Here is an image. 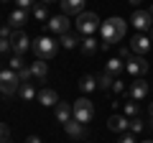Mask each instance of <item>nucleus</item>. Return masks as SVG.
<instances>
[{
	"label": "nucleus",
	"instance_id": "obj_1",
	"mask_svg": "<svg viewBox=\"0 0 153 143\" xmlns=\"http://www.w3.org/2000/svg\"><path fill=\"white\" fill-rule=\"evenodd\" d=\"M100 31H102V46L107 49V46L117 44V41H123V36H125L128 26L123 18H107V21H102V26H100Z\"/></svg>",
	"mask_w": 153,
	"mask_h": 143
},
{
	"label": "nucleus",
	"instance_id": "obj_2",
	"mask_svg": "<svg viewBox=\"0 0 153 143\" xmlns=\"http://www.w3.org/2000/svg\"><path fill=\"white\" fill-rule=\"evenodd\" d=\"M74 26H76V31L82 33V36H92L94 31H100L102 21H100L97 13H89V10H87V13H79V16H76Z\"/></svg>",
	"mask_w": 153,
	"mask_h": 143
},
{
	"label": "nucleus",
	"instance_id": "obj_3",
	"mask_svg": "<svg viewBox=\"0 0 153 143\" xmlns=\"http://www.w3.org/2000/svg\"><path fill=\"white\" fill-rule=\"evenodd\" d=\"M56 49H59V44H56L51 36H41V39L33 41V51H36V59H51V56L56 54Z\"/></svg>",
	"mask_w": 153,
	"mask_h": 143
},
{
	"label": "nucleus",
	"instance_id": "obj_4",
	"mask_svg": "<svg viewBox=\"0 0 153 143\" xmlns=\"http://www.w3.org/2000/svg\"><path fill=\"white\" fill-rule=\"evenodd\" d=\"M71 110H74V120L84 123V125H87V123H89V120L94 118V105L89 102L87 97H79V100H74V105H71Z\"/></svg>",
	"mask_w": 153,
	"mask_h": 143
},
{
	"label": "nucleus",
	"instance_id": "obj_5",
	"mask_svg": "<svg viewBox=\"0 0 153 143\" xmlns=\"http://www.w3.org/2000/svg\"><path fill=\"white\" fill-rule=\"evenodd\" d=\"M21 89V79L13 69H3L0 72V92L3 95H16Z\"/></svg>",
	"mask_w": 153,
	"mask_h": 143
},
{
	"label": "nucleus",
	"instance_id": "obj_6",
	"mask_svg": "<svg viewBox=\"0 0 153 143\" xmlns=\"http://www.w3.org/2000/svg\"><path fill=\"white\" fill-rule=\"evenodd\" d=\"M125 69H128V74H133L135 79H140L143 74L148 72V61L143 59V56H138V54H133L130 59H128V64H125Z\"/></svg>",
	"mask_w": 153,
	"mask_h": 143
},
{
	"label": "nucleus",
	"instance_id": "obj_7",
	"mask_svg": "<svg viewBox=\"0 0 153 143\" xmlns=\"http://www.w3.org/2000/svg\"><path fill=\"white\" fill-rule=\"evenodd\" d=\"M130 23H133V28H135L138 33H143V31H148V28L153 26V18H151L148 10H135L130 16Z\"/></svg>",
	"mask_w": 153,
	"mask_h": 143
},
{
	"label": "nucleus",
	"instance_id": "obj_8",
	"mask_svg": "<svg viewBox=\"0 0 153 143\" xmlns=\"http://www.w3.org/2000/svg\"><path fill=\"white\" fill-rule=\"evenodd\" d=\"M10 41H13V54H21V56L33 46V44H31V39L26 36V31H13Z\"/></svg>",
	"mask_w": 153,
	"mask_h": 143
},
{
	"label": "nucleus",
	"instance_id": "obj_9",
	"mask_svg": "<svg viewBox=\"0 0 153 143\" xmlns=\"http://www.w3.org/2000/svg\"><path fill=\"white\" fill-rule=\"evenodd\" d=\"M151 44H153V41L148 39L146 33H135V36L130 39V51H133V54H138V56H143V54H148Z\"/></svg>",
	"mask_w": 153,
	"mask_h": 143
},
{
	"label": "nucleus",
	"instance_id": "obj_10",
	"mask_svg": "<svg viewBox=\"0 0 153 143\" xmlns=\"http://www.w3.org/2000/svg\"><path fill=\"white\" fill-rule=\"evenodd\" d=\"M46 26H49L51 33H61V36H64V33H69V21H66L64 13H61V16H51Z\"/></svg>",
	"mask_w": 153,
	"mask_h": 143
},
{
	"label": "nucleus",
	"instance_id": "obj_11",
	"mask_svg": "<svg viewBox=\"0 0 153 143\" xmlns=\"http://www.w3.org/2000/svg\"><path fill=\"white\" fill-rule=\"evenodd\" d=\"M64 130H66V136L76 138V141H82V138H87V128H84V123L74 120V118H71L69 123H64Z\"/></svg>",
	"mask_w": 153,
	"mask_h": 143
},
{
	"label": "nucleus",
	"instance_id": "obj_12",
	"mask_svg": "<svg viewBox=\"0 0 153 143\" xmlns=\"http://www.w3.org/2000/svg\"><path fill=\"white\" fill-rule=\"evenodd\" d=\"M84 3L87 0H61V10H64V16H79V13H84Z\"/></svg>",
	"mask_w": 153,
	"mask_h": 143
},
{
	"label": "nucleus",
	"instance_id": "obj_13",
	"mask_svg": "<svg viewBox=\"0 0 153 143\" xmlns=\"http://www.w3.org/2000/svg\"><path fill=\"white\" fill-rule=\"evenodd\" d=\"M128 125H130V120L125 115H110L107 118V128L115 133H128Z\"/></svg>",
	"mask_w": 153,
	"mask_h": 143
},
{
	"label": "nucleus",
	"instance_id": "obj_14",
	"mask_svg": "<svg viewBox=\"0 0 153 143\" xmlns=\"http://www.w3.org/2000/svg\"><path fill=\"white\" fill-rule=\"evenodd\" d=\"M26 21H28V10H21V8H16V10L8 16V26L16 28V31H21V28L26 26Z\"/></svg>",
	"mask_w": 153,
	"mask_h": 143
},
{
	"label": "nucleus",
	"instance_id": "obj_15",
	"mask_svg": "<svg viewBox=\"0 0 153 143\" xmlns=\"http://www.w3.org/2000/svg\"><path fill=\"white\" fill-rule=\"evenodd\" d=\"M148 97V82H143V79H135V82L130 84V100H135V102H140V100Z\"/></svg>",
	"mask_w": 153,
	"mask_h": 143
},
{
	"label": "nucleus",
	"instance_id": "obj_16",
	"mask_svg": "<svg viewBox=\"0 0 153 143\" xmlns=\"http://www.w3.org/2000/svg\"><path fill=\"white\" fill-rule=\"evenodd\" d=\"M105 72H107L110 77H120L123 72H125V61L120 59V56H112V59H107V66H105Z\"/></svg>",
	"mask_w": 153,
	"mask_h": 143
},
{
	"label": "nucleus",
	"instance_id": "obj_17",
	"mask_svg": "<svg viewBox=\"0 0 153 143\" xmlns=\"http://www.w3.org/2000/svg\"><path fill=\"white\" fill-rule=\"evenodd\" d=\"M36 97H38V102L44 105V107H56V105H59V95H56L54 89H41Z\"/></svg>",
	"mask_w": 153,
	"mask_h": 143
},
{
	"label": "nucleus",
	"instance_id": "obj_18",
	"mask_svg": "<svg viewBox=\"0 0 153 143\" xmlns=\"http://www.w3.org/2000/svg\"><path fill=\"white\" fill-rule=\"evenodd\" d=\"M54 115H56V120H59V123H69L71 118H74V110H71V105L59 102V105H56V110H54Z\"/></svg>",
	"mask_w": 153,
	"mask_h": 143
},
{
	"label": "nucleus",
	"instance_id": "obj_19",
	"mask_svg": "<svg viewBox=\"0 0 153 143\" xmlns=\"http://www.w3.org/2000/svg\"><path fill=\"white\" fill-rule=\"evenodd\" d=\"M31 72H33V77L36 79H46V74H49V66H46L44 59H36L31 64Z\"/></svg>",
	"mask_w": 153,
	"mask_h": 143
},
{
	"label": "nucleus",
	"instance_id": "obj_20",
	"mask_svg": "<svg viewBox=\"0 0 153 143\" xmlns=\"http://www.w3.org/2000/svg\"><path fill=\"white\" fill-rule=\"evenodd\" d=\"M79 89H82L84 95H89L92 89H97V77H92V74H84V77L79 79Z\"/></svg>",
	"mask_w": 153,
	"mask_h": 143
},
{
	"label": "nucleus",
	"instance_id": "obj_21",
	"mask_svg": "<svg viewBox=\"0 0 153 143\" xmlns=\"http://www.w3.org/2000/svg\"><path fill=\"white\" fill-rule=\"evenodd\" d=\"M33 18L41 23H49V5H44V3H36L33 5Z\"/></svg>",
	"mask_w": 153,
	"mask_h": 143
},
{
	"label": "nucleus",
	"instance_id": "obj_22",
	"mask_svg": "<svg viewBox=\"0 0 153 143\" xmlns=\"http://www.w3.org/2000/svg\"><path fill=\"white\" fill-rule=\"evenodd\" d=\"M97 49H100V44L92 39V36H87V39L82 41V54H84V56H92V54H97Z\"/></svg>",
	"mask_w": 153,
	"mask_h": 143
},
{
	"label": "nucleus",
	"instance_id": "obj_23",
	"mask_svg": "<svg viewBox=\"0 0 153 143\" xmlns=\"http://www.w3.org/2000/svg\"><path fill=\"white\" fill-rule=\"evenodd\" d=\"M123 112H125V118H138V112H140V105H138L135 100H128V102L123 105Z\"/></svg>",
	"mask_w": 153,
	"mask_h": 143
},
{
	"label": "nucleus",
	"instance_id": "obj_24",
	"mask_svg": "<svg viewBox=\"0 0 153 143\" xmlns=\"http://www.w3.org/2000/svg\"><path fill=\"white\" fill-rule=\"evenodd\" d=\"M112 82H115V77H110L107 72H102L97 77V89H112Z\"/></svg>",
	"mask_w": 153,
	"mask_h": 143
},
{
	"label": "nucleus",
	"instance_id": "obj_25",
	"mask_svg": "<svg viewBox=\"0 0 153 143\" xmlns=\"http://www.w3.org/2000/svg\"><path fill=\"white\" fill-rule=\"evenodd\" d=\"M18 92H21V97L26 100V102H28V100H33V97H36V95H38L36 89H33V84H31V82H23V84H21V89H18Z\"/></svg>",
	"mask_w": 153,
	"mask_h": 143
},
{
	"label": "nucleus",
	"instance_id": "obj_26",
	"mask_svg": "<svg viewBox=\"0 0 153 143\" xmlns=\"http://www.w3.org/2000/svg\"><path fill=\"white\" fill-rule=\"evenodd\" d=\"M8 64H10V69H13V72H21V69H26V61H23V56H21V54H13Z\"/></svg>",
	"mask_w": 153,
	"mask_h": 143
},
{
	"label": "nucleus",
	"instance_id": "obj_27",
	"mask_svg": "<svg viewBox=\"0 0 153 143\" xmlns=\"http://www.w3.org/2000/svg\"><path fill=\"white\" fill-rule=\"evenodd\" d=\"M76 44H79V39H76L74 33H64V36H61V46H64V49H74Z\"/></svg>",
	"mask_w": 153,
	"mask_h": 143
},
{
	"label": "nucleus",
	"instance_id": "obj_28",
	"mask_svg": "<svg viewBox=\"0 0 153 143\" xmlns=\"http://www.w3.org/2000/svg\"><path fill=\"white\" fill-rule=\"evenodd\" d=\"M128 130H130V133H140V130H143V120H140V118H130Z\"/></svg>",
	"mask_w": 153,
	"mask_h": 143
},
{
	"label": "nucleus",
	"instance_id": "obj_29",
	"mask_svg": "<svg viewBox=\"0 0 153 143\" xmlns=\"http://www.w3.org/2000/svg\"><path fill=\"white\" fill-rule=\"evenodd\" d=\"M16 74H18V79H21V82H31V77H33V72H31V66H26V69L16 72Z\"/></svg>",
	"mask_w": 153,
	"mask_h": 143
},
{
	"label": "nucleus",
	"instance_id": "obj_30",
	"mask_svg": "<svg viewBox=\"0 0 153 143\" xmlns=\"http://www.w3.org/2000/svg\"><path fill=\"white\" fill-rule=\"evenodd\" d=\"M5 141H10V128L5 123H0V143H5Z\"/></svg>",
	"mask_w": 153,
	"mask_h": 143
},
{
	"label": "nucleus",
	"instance_id": "obj_31",
	"mask_svg": "<svg viewBox=\"0 0 153 143\" xmlns=\"http://www.w3.org/2000/svg\"><path fill=\"white\" fill-rule=\"evenodd\" d=\"M10 36H13V28L8 26V23H5V26H0V39H10Z\"/></svg>",
	"mask_w": 153,
	"mask_h": 143
},
{
	"label": "nucleus",
	"instance_id": "obj_32",
	"mask_svg": "<svg viewBox=\"0 0 153 143\" xmlns=\"http://www.w3.org/2000/svg\"><path fill=\"white\" fill-rule=\"evenodd\" d=\"M16 5L21 8V10H28V8H33L36 3H33V0H16Z\"/></svg>",
	"mask_w": 153,
	"mask_h": 143
},
{
	"label": "nucleus",
	"instance_id": "obj_33",
	"mask_svg": "<svg viewBox=\"0 0 153 143\" xmlns=\"http://www.w3.org/2000/svg\"><path fill=\"white\" fill-rule=\"evenodd\" d=\"M112 92H117V95H120V92H125V82L115 79V82H112Z\"/></svg>",
	"mask_w": 153,
	"mask_h": 143
},
{
	"label": "nucleus",
	"instance_id": "obj_34",
	"mask_svg": "<svg viewBox=\"0 0 153 143\" xmlns=\"http://www.w3.org/2000/svg\"><path fill=\"white\" fill-rule=\"evenodd\" d=\"M13 49V44L8 39H0V54H5V51H10Z\"/></svg>",
	"mask_w": 153,
	"mask_h": 143
},
{
	"label": "nucleus",
	"instance_id": "obj_35",
	"mask_svg": "<svg viewBox=\"0 0 153 143\" xmlns=\"http://www.w3.org/2000/svg\"><path fill=\"white\" fill-rule=\"evenodd\" d=\"M117 143H135V138H133L130 133H123V138H120Z\"/></svg>",
	"mask_w": 153,
	"mask_h": 143
},
{
	"label": "nucleus",
	"instance_id": "obj_36",
	"mask_svg": "<svg viewBox=\"0 0 153 143\" xmlns=\"http://www.w3.org/2000/svg\"><path fill=\"white\" fill-rule=\"evenodd\" d=\"M125 56H128V59H130V56H133V54H130V51H128V49H125V46H123V49H120V59H125Z\"/></svg>",
	"mask_w": 153,
	"mask_h": 143
},
{
	"label": "nucleus",
	"instance_id": "obj_37",
	"mask_svg": "<svg viewBox=\"0 0 153 143\" xmlns=\"http://www.w3.org/2000/svg\"><path fill=\"white\" fill-rule=\"evenodd\" d=\"M26 143H41V138H38V136H28Z\"/></svg>",
	"mask_w": 153,
	"mask_h": 143
},
{
	"label": "nucleus",
	"instance_id": "obj_38",
	"mask_svg": "<svg viewBox=\"0 0 153 143\" xmlns=\"http://www.w3.org/2000/svg\"><path fill=\"white\" fill-rule=\"evenodd\" d=\"M148 115H151V118H153V102H151V105H148Z\"/></svg>",
	"mask_w": 153,
	"mask_h": 143
},
{
	"label": "nucleus",
	"instance_id": "obj_39",
	"mask_svg": "<svg viewBox=\"0 0 153 143\" xmlns=\"http://www.w3.org/2000/svg\"><path fill=\"white\" fill-rule=\"evenodd\" d=\"M128 3H130V5H140V0H128Z\"/></svg>",
	"mask_w": 153,
	"mask_h": 143
},
{
	"label": "nucleus",
	"instance_id": "obj_40",
	"mask_svg": "<svg viewBox=\"0 0 153 143\" xmlns=\"http://www.w3.org/2000/svg\"><path fill=\"white\" fill-rule=\"evenodd\" d=\"M41 3H44V5H49V3H56V0H41ZM59 3H61V0H59Z\"/></svg>",
	"mask_w": 153,
	"mask_h": 143
},
{
	"label": "nucleus",
	"instance_id": "obj_41",
	"mask_svg": "<svg viewBox=\"0 0 153 143\" xmlns=\"http://www.w3.org/2000/svg\"><path fill=\"white\" fill-rule=\"evenodd\" d=\"M148 13H151V18H153V5H151V8H148Z\"/></svg>",
	"mask_w": 153,
	"mask_h": 143
},
{
	"label": "nucleus",
	"instance_id": "obj_42",
	"mask_svg": "<svg viewBox=\"0 0 153 143\" xmlns=\"http://www.w3.org/2000/svg\"><path fill=\"white\" fill-rule=\"evenodd\" d=\"M151 41H153V28H151Z\"/></svg>",
	"mask_w": 153,
	"mask_h": 143
},
{
	"label": "nucleus",
	"instance_id": "obj_43",
	"mask_svg": "<svg viewBox=\"0 0 153 143\" xmlns=\"http://www.w3.org/2000/svg\"><path fill=\"white\" fill-rule=\"evenodd\" d=\"M151 128H153V118H151Z\"/></svg>",
	"mask_w": 153,
	"mask_h": 143
},
{
	"label": "nucleus",
	"instance_id": "obj_44",
	"mask_svg": "<svg viewBox=\"0 0 153 143\" xmlns=\"http://www.w3.org/2000/svg\"><path fill=\"white\" fill-rule=\"evenodd\" d=\"M143 143H153V141H143Z\"/></svg>",
	"mask_w": 153,
	"mask_h": 143
},
{
	"label": "nucleus",
	"instance_id": "obj_45",
	"mask_svg": "<svg viewBox=\"0 0 153 143\" xmlns=\"http://www.w3.org/2000/svg\"><path fill=\"white\" fill-rule=\"evenodd\" d=\"M5 143H10V141H5Z\"/></svg>",
	"mask_w": 153,
	"mask_h": 143
},
{
	"label": "nucleus",
	"instance_id": "obj_46",
	"mask_svg": "<svg viewBox=\"0 0 153 143\" xmlns=\"http://www.w3.org/2000/svg\"><path fill=\"white\" fill-rule=\"evenodd\" d=\"M5 3H8V0H5Z\"/></svg>",
	"mask_w": 153,
	"mask_h": 143
},
{
	"label": "nucleus",
	"instance_id": "obj_47",
	"mask_svg": "<svg viewBox=\"0 0 153 143\" xmlns=\"http://www.w3.org/2000/svg\"><path fill=\"white\" fill-rule=\"evenodd\" d=\"M0 72H3V69H0Z\"/></svg>",
	"mask_w": 153,
	"mask_h": 143
}]
</instances>
